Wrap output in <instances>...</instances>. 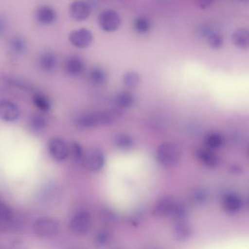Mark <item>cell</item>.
Segmentation results:
<instances>
[{"label": "cell", "instance_id": "277c9868", "mask_svg": "<svg viewBox=\"0 0 249 249\" xmlns=\"http://www.w3.org/2000/svg\"><path fill=\"white\" fill-rule=\"evenodd\" d=\"M71 227L78 235L88 234L91 228V214L87 211H78L71 218Z\"/></svg>", "mask_w": 249, "mask_h": 249}, {"label": "cell", "instance_id": "836d02e7", "mask_svg": "<svg viewBox=\"0 0 249 249\" xmlns=\"http://www.w3.org/2000/svg\"><path fill=\"white\" fill-rule=\"evenodd\" d=\"M13 211L8 205L0 202V220L1 221H9L12 218Z\"/></svg>", "mask_w": 249, "mask_h": 249}, {"label": "cell", "instance_id": "83f0119b", "mask_svg": "<svg viewBox=\"0 0 249 249\" xmlns=\"http://www.w3.org/2000/svg\"><path fill=\"white\" fill-rule=\"evenodd\" d=\"M224 137L218 132H211L205 138V143L211 149H218L224 145Z\"/></svg>", "mask_w": 249, "mask_h": 249}, {"label": "cell", "instance_id": "9a60e30c", "mask_svg": "<svg viewBox=\"0 0 249 249\" xmlns=\"http://www.w3.org/2000/svg\"><path fill=\"white\" fill-rule=\"evenodd\" d=\"M193 234V228L187 221L175 222L173 227V236L179 242L189 240Z\"/></svg>", "mask_w": 249, "mask_h": 249}, {"label": "cell", "instance_id": "8fae6325", "mask_svg": "<svg viewBox=\"0 0 249 249\" xmlns=\"http://www.w3.org/2000/svg\"><path fill=\"white\" fill-rule=\"evenodd\" d=\"M20 116V110L15 103L9 100L0 101V119L7 122L17 121Z\"/></svg>", "mask_w": 249, "mask_h": 249}, {"label": "cell", "instance_id": "9c48e42d", "mask_svg": "<svg viewBox=\"0 0 249 249\" xmlns=\"http://www.w3.org/2000/svg\"><path fill=\"white\" fill-rule=\"evenodd\" d=\"M65 70L67 74L72 77H78L82 75L86 70V64L81 56L71 55L67 58L65 62Z\"/></svg>", "mask_w": 249, "mask_h": 249}, {"label": "cell", "instance_id": "3957f363", "mask_svg": "<svg viewBox=\"0 0 249 249\" xmlns=\"http://www.w3.org/2000/svg\"><path fill=\"white\" fill-rule=\"evenodd\" d=\"M59 223L49 217L39 218L35 222L33 229L35 233L43 238H52L59 232Z\"/></svg>", "mask_w": 249, "mask_h": 249}, {"label": "cell", "instance_id": "e575fe53", "mask_svg": "<svg viewBox=\"0 0 249 249\" xmlns=\"http://www.w3.org/2000/svg\"><path fill=\"white\" fill-rule=\"evenodd\" d=\"M71 153H72L73 158L77 161L82 160L84 157V151H83L82 147L78 142H72V145H71Z\"/></svg>", "mask_w": 249, "mask_h": 249}, {"label": "cell", "instance_id": "4316f807", "mask_svg": "<svg viewBox=\"0 0 249 249\" xmlns=\"http://www.w3.org/2000/svg\"><path fill=\"white\" fill-rule=\"evenodd\" d=\"M133 27L138 34L145 35L151 29V23L146 17H139L134 20Z\"/></svg>", "mask_w": 249, "mask_h": 249}, {"label": "cell", "instance_id": "f35d334b", "mask_svg": "<svg viewBox=\"0 0 249 249\" xmlns=\"http://www.w3.org/2000/svg\"><path fill=\"white\" fill-rule=\"evenodd\" d=\"M230 170L234 173H240L241 172V169L237 167V166H234V167L232 166V167H230Z\"/></svg>", "mask_w": 249, "mask_h": 249}, {"label": "cell", "instance_id": "f546056e", "mask_svg": "<svg viewBox=\"0 0 249 249\" xmlns=\"http://www.w3.org/2000/svg\"><path fill=\"white\" fill-rule=\"evenodd\" d=\"M206 39L210 47L213 50H221L224 46V39H223L222 36L216 32L211 33Z\"/></svg>", "mask_w": 249, "mask_h": 249}, {"label": "cell", "instance_id": "5bb4252c", "mask_svg": "<svg viewBox=\"0 0 249 249\" xmlns=\"http://www.w3.org/2000/svg\"><path fill=\"white\" fill-rule=\"evenodd\" d=\"M38 64L42 71L46 72H53L57 68V56L53 52L46 51L39 56Z\"/></svg>", "mask_w": 249, "mask_h": 249}, {"label": "cell", "instance_id": "7c38bea8", "mask_svg": "<svg viewBox=\"0 0 249 249\" xmlns=\"http://www.w3.org/2000/svg\"><path fill=\"white\" fill-rule=\"evenodd\" d=\"M49 149L51 155L56 161H65L69 156V148L65 141L60 138L52 139L49 142Z\"/></svg>", "mask_w": 249, "mask_h": 249}, {"label": "cell", "instance_id": "d4e9b609", "mask_svg": "<svg viewBox=\"0 0 249 249\" xmlns=\"http://www.w3.org/2000/svg\"><path fill=\"white\" fill-rule=\"evenodd\" d=\"M116 101L119 107L130 108L135 104L136 98L134 94L129 91H122L116 96Z\"/></svg>", "mask_w": 249, "mask_h": 249}, {"label": "cell", "instance_id": "52a82bcc", "mask_svg": "<svg viewBox=\"0 0 249 249\" xmlns=\"http://www.w3.org/2000/svg\"><path fill=\"white\" fill-rule=\"evenodd\" d=\"M94 37L88 29L81 28L74 30L70 34L69 40L72 46L78 49H86L92 43Z\"/></svg>", "mask_w": 249, "mask_h": 249}, {"label": "cell", "instance_id": "f1b7e54d", "mask_svg": "<svg viewBox=\"0 0 249 249\" xmlns=\"http://www.w3.org/2000/svg\"><path fill=\"white\" fill-rule=\"evenodd\" d=\"M124 84L129 88H135L141 82V77L139 73L135 71H129L124 75Z\"/></svg>", "mask_w": 249, "mask_h": 249}, {"label": "cell", "instance_id": "d6986e66", "mask_svg": "<svg viewBox=\"0 0 249 249\" xmlns=\"http://www.w3.org/2000/svg\"><path fill=\"white\" fill-rule=\"evenodd\" d=\"M113 143L117 149L122 151H131L135 147L133 138L128 134L121 133L115 135Z\"/></svg>", "mask_w": 249, "mask_h": 249}, {"label": "cell", "instance_id": "44dd1931", "mask_svg": "<svg viewBox=\"0 0 249 249\" xmlns=\"http://www.w3.org/2000/svg\"><path fill=\"white\" fill-rule=\"evenodd\" d=\"M208 192L203 188L195 187L189 194V200L195 206L203 207L208 202Z\"/></svg>", "mask_w": 249, "mask_h": 249}, {"label": "cell", "instance_id": "e0dca14e", "mask_svg": "<svg viewBox=\"0 0 249 249\" xmlns=\"http://www.w3.org/2000/svg\"><path fill=\"white\" fill-rule=\"evenodd\" d=\"M10 52L14 56H19L24 54L27 52L28 44L26 39L23 36H13L8 42Z\"/></svg>", "mask_w": 249, "mask_h": 249}, {"label": "cell", "instance_id": "30bf717a", "mask_svg": "<svg viewBox=\"0 0 249 249\" xmlns=\"http://www.w3.org/2000/svg\"><path fill=\"white\" fill-rule=\"evenodd\" d=\"M36 18L39 24L43 26H49L54 24L57 19V14L53 7L43 5L36 10Z\"/></svg>", "mask_w": 249, "mask_h": 249}, {"label": "cell", "instance_id": "4fadbf2b", "mask_svg": "<svg viewBox=\"0 0 249 249\" xmlns=\"http://www.w3.org/2000/svg\"><path fill=\"white\" fill-rule=\"evenodd\" d=\"M176 201L173 196H166L157 201L153 209V214L157 217L170 215Z\"/></svg>", "mask_w": 249, "mask_h": 249}, {"label": "cell", "instance_id": "cb8c5ba5", "mask_svg": "<svg viewBox=\"0 0 249 249\" xmlns=\"http://www.w3.org/2000/svg\"><path fill=\"white\" fill-rule=\"evenodd\" d=\"M113 240V234L109 230L103 229L99 230L94 237V244L97 247H105L108 246Z\"/></svg>", "mask_w": 249, "mask_h": 249}, {"label": "cell", "instance_id": "d590c367", "mask_svg": "<svg viewBox=\"0 0 249 249\" xmlns=\"http://www.w3.org/2000/svg\"><path fill=\"white\" fill-rule=\"evenodd\" d=\"M8 28V21L6 17L0 14V37L5 35Z\"/></svg>", "mask_w": 249, "mask_h": 249}, {"label": "cell", "instance_id": "8992f818", "mask_svg": "<svg viewBox=\"0 0 249 249\" xmlns=\"http://www.w3.org/2000/svg\"><path fill=\"white\" fill-rule=\"evenodd\" d=\"M106 157L101 150L91 148L84 156V164L86 167L91 172L97 173L104 167Z\"/></svg>", "mask_w": 249, "mask_h": 249}, {"label": "cell", "instance_id": "4dcf8cb0", "mask_svg": "<svg viewBox=\"0 0 249 249\" xmlns=\"http://www.w3.org/2000/svg\"><path fill=\"white\" fill-rule=\"evenodd\" d=\"M35 106L43 112H48L51 109V103L49 99L41 94H36L33 97Z\"/></svg>", "mask_w": 249, "mask_h": 249}, {"label": "cell", "instance_id": "603a6c76", "mask_svg": "<svg viewBox=\"0 0 249 249\" xmlns=\"http://www.w3.org/2000/svg\"><path fill=\"white\" fill-rule=\"evenodd\" d=\"M189 214V208L186 204L176 202L170 215L174 220L175 222H178V221H187Z\"/></svg>", "mask_w": 249, "mask_h": 249}, {"label": "cell", "instance_id": "1f68e13d", "mask_svg": "<svg viewBox=\"0 0 249 249\" xmlns=\"http://www.w3.org/2000/svg\"><path fill=\"white\" fill-rule=\"evenodd\" d=\"M229 141L232 146L235 148H242L244 146L246 142V138L245 135L238 131L231 132L229 136Z\"/></svg>", "mask_w": 249, "mask_h": 249}, {"label": "cell", "instance_id": "ac0fdd59", "mask_svg": "<svg viewBox=\"0 0 249 249\" xmlns=\"http://www.w3.org/2000/svg\"><path fill=\"white\" fill-rule=\"evenodd\" d=\"M233 44L237 49L247 50L249 47V33L248 29L239 28L234 32L231 36Z\"/></svg>", "mask_w": 249, "mask_h": 249}, {"label": "cell", "instance_id": "5b68a950", "mask_svg": "<svg viewBox=\"0 0 249 249\" xmlns=\"http://www.w3.org/2000/svg\"><path fill=\"white\" fill-rule=\"evenodd\" d=\"M98 22L102 30L107 33H113L120 27L121 18L116 11L106 10L99 15Z\"/></svg>", "mask_w": 249, "mask_h": 249}, {"label": "cell", "instance_id": "7a4b0ae2", "mask_svg": "<svg viewBox=\"0 0 249 249\" xmlns=\"http://www.w3.org/2000/svg\"><path fill=\"white\" fill-rule=\"evenodd\" d=\"M156 157L161 165L165 167H175L181 160V148L175 142H164L157 148Z\"/></svg>", "mask_w": 249, "mask_h": 249}, {"label": "cell", "instance_id": "74e56055", "mask_svg": "<svg viewBox=\"0 0 249 249\" xmlns=\"http://www.w3.org/2000/svg\"><path fill=\"white\" fill-rule=\"evenodd\" d=\"M213 1L214 0H199V7L201 9H207L212 5Z\"/></svg>", "mask_w": 249, "mask_h": 249}, {"label": "cell", "instance_id": "8d00e7d4", "mask_svg": "<svg viewBox=\"0 0 249 249\" xmlns=\"http://www.w3.org/2000/svg\"><path fill=\"white\" fill-rule=\"evenodd\" d=\"M213 32V31L212 29L209 26L203 25L198 30V35L202 38H207L208 36Z\"/></svg>", "mask_w": 249, "mask_h": 249}, {"label": "cell", "instance_id": "484cf974", "mask_svg": "<svg viewBox=\"0 0 249 249\" xmlns=\"http://www.w3.org/2000/svg\"><path fill=\"white\" fill-rule=\"evenodd\" d=\"M28 125L33 132H40L44 130L47 124L43 116L38 114H33L29 118Z\"/></svg>", "mask_w": 249, "mask_h": 249}, {"label": "cell", "instance_id": "ba28073f", "mask_svg": "<svg viewBox=\"0 0 249 249\" xmlns=\"http://www.w3.org/2000/svg\"><path fill=\"white\" fill-rule=\"evenodd\" d=\"M70 15L76 21H84L89 17L91 8L89 4L82 0H76L70 6Z\"/></svg>", "mask_w": 249, "mask_h": 249}, {"label": "cell", "instance_id": "d6a6232c", "mask_svg": "<svg viewBox=\"0 0 249 249\" xmlns=\"http://www.w3.org/2000/svg\"><path fill=\"white\" fill-rule=\"evenodd\" d=\"M101 216L103 221L108 224H116L119 221V215L110 208H104L101 211Z\"/></svg>", "mask_w": 249, "mask_h": 249}, {"label": "cell", "instance_id": "6da1fadb", "mask_svg": "<svg viewBox=\"0 0 249 249\" xmlns=\"http://www.w3.org/2000/svg\"><path fill=\"white\" fill-rule=\"evenodd\" d=\"M119 117V112L113 110L107 111L92 112L83 113L77 116L74 121L78 129H87L97 127L98 126L111 124Z\"/></svg>", "mask_w": 249, "mask_h": 249}, {"label": "cell", "instance_id": "7402d4cb", "mask_svg": "<svg viewBox=\"0 0 249 249\" xmlns=\"http://www.w3.org/2000/svg\"><path fill=\"white\" fill-rule=\"evenodd\" d=\"M88 77L90 82L96 86H102L106 84L107 78L106 71L100 67L91 68L89 72Z\"/></svg>", "mask_w": 249, "mask_h": 249}, {"label": "cell", "instance_id": "2e32d148", "mask_svg": "<svg viewBox=\"0 0 249 249\" xmlns=\"http://www.w3.org/2000/svg\"><path fill=\"white\" fill-rule=\"evenodd\" d=\"M196 157L205 167L213 169L219 164V159L212 151L199 148L196 151Z\"/></svg>", "mask_w": 249, "mask_h": 249}, {"label": "cell", "instance_id": "ffe728a7", "mask_svg": "<svg viewBox=\"0 0 249 249\" xmlns=\"http://www.w3.org/2000/svg\"><path fill=\"white\" fill-rule=\"evenodd\" d=\"M223 208L229 213H236L241 209V199L237 195L228 194L223 199Z\"/></svg>", "mask_w": 249, "mask_h": 249}]
</instances>
